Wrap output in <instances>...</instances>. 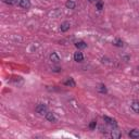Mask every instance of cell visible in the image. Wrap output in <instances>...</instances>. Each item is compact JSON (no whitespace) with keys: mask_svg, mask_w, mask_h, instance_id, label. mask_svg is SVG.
<instances>
[{"mask_svg":"<svg viewBox=\"0 0 139 139\" xmlns=\"http://www.w3.org/2000/svg\"><path fill=\"white\" fill-rule=\"evenodd\" d=\"M35 110H36V112L39 113V114H41V115H46V113L48 112L47 105H46V104H42V103H39L37 107L35 108Z\"/></svg>","mask_w":139,"mask_h":139,"instance_id":"6da1fadb","label":"cell"},{"mask_svg":"<svg viewBox=\"0 0 139 139\" xmlns=\"http://www.w3.org/2000/svg\"><path fill=\"white\" fill-rule=\"evenodd\" d=\"M18 5L22 9H30L31 1H30V0H19V4Z\"/></svg>","mask_w":139,"mask_h":139,"instance_id":"7a4b0ae2","label":"cell"},{"mask_svg":"<svg viewBox=\"0 0 139 139\" xmlns=\"http://www.w3.org/2000/svg\"><path fill=\"white\" fill-rule=\"evenodd\" d=\"M103 121H104L107 124H109L110 126H112V127H114V128L118 126V123H116V121H115L114 119L109 118V116H103Z\"/></svg>","mask_w":139,"mask_h":139,"instance_id":"3957f363","label":"cell"},{"mask_svg":"<svg viewBox=\"0 0 139 139\" xmlns=\"http://www.w3.org/2000/svg\"><path fill=\"white\" fill-rule=\"evenodd\" d=\"M46 119H47V121H49V122H52V123H55L57 122V119H55V116H54V114L52 113V112H47L46 113Z\"/></svg>","mask_w":139,"mask_h":139,"instance_id":"277c9868","label":"cell"},{"mask_svg":"<svg viewBox=\"0 0 139 139\" xmlns=\"http://www.w3.org/2000/svg\"><path fill=\"white\" fill-rule=\"evenodd\" d=\"M70 27H71L70 22H63L60 25V30H61V32H68L70 30Z\"/></svg>","mask_w":139,"mask_h":139,"instance_id":"5b68a950","label":"cell"},{"mask_svg":"<svg viewBox=\"0 0 139 139\" xmlns=\"http://www.w3.org/2000/svg\"><path fill=\"white\" fill-rule=\"evenodd\" d=\"M50 60L52 61L53 63H59L60 62V57L58 55L57 52H52L50 54Z\"/></svg>","mask_w":139,"mask_h":139,"instance_id":"8992f818","label":"cell"},{"mask_svg":"<svg viewBox=\"0 0 139 139\" xmlns=\"http://www.w3.org/2000/svg\"><path fill=\"white\" fill-rule=\"evenodd\" d=\"M74 60L76 62H82L84 60V55L82 52H79V51H77V52L74 53Z\"/></svg>","mask_w":139,"mask_h":139,"instance_id":"52a82bcc","label":"cell"},{"mask_svg":"<svg viewBox=\"0 0 139 139\" xmlns=\"http://www.w3.org/2000/svg\"><path fill=\"white\" fill-rule=\"evenodd\" d=\"M130 108L135 113H139V102L138 101H133V102H131Z\"/></svg>","mask_w":139,"mask_h":139,"instance_id":"ba28073f","label":"cell"},{"mask_svg":"<svg viewBox=\"0 0 139 139\" xmlns=\"http://www.w3.org/2000/svg\"><path fill=\"white\" fill-rule=\"evenodd\" d=\"M65 7H66L68 9H75L76 3H75V1H73V0H68V1L65 2Z\"/></svg>","mask_w":139,"mask_h":139,"instance_id":"9c48e42d","label":"cell"},{"mask_svg":"<svg viewBox=\"0 0 139 139\" xmlns=\"http://www.w3.org/2000/svg\"><path fill=\"white\" fill-rule=\"evenodd\" d=\"M129 137L130 138H134V139H137L139 138V130L138 129H133L129 133Z\"/></svg>","mask_w":139,"mask_h":139,"instance_id":"30bf717a","label":"cell"},{"mask_svg":"<svg viewBox=\"0 0 139 139\" xmlns=\"http://www.w3.org/2000/svg\"><path fill=\"white\" fill-rule=\"evenodd\" d=\"M75 47H76L77 49H85V48L87 47V43H86L85 41H77V42L75 43Z\"/></svg>","mask_w":139,"mask_h":139,"instance_id":"8fae6325","label":"cell"},{"mask_svg":"<svg viewBox=\"0 0 139 139\" xmlns=\"http://www.w3.org/2000/svg\"><path fill=\"white\" fill-rule=\"evenodd\" d=\"M64 85L70 86V87H75V82H74V79H73L72 77H70L66 82H64Z\"/></svg>","mask_w":139,"mask_h":139,"instance_id":"7c38bea8","label":"cell"},{"mask_svg":"<svg viewBox=\"0 0 139 139\" xmlns=\"http://www.w3.org/2000/svg\"><path fill=\"white\" fill-rule=\"evenodd\" d=\"M3 2L10 5H15V4H19V0H3Z\"/></svg>","mask_w":139,"mask_h":139,"instance_id":"4fadbf2b","label":"cell"},{"mask_svg":"<svg viewBox=\"0 0 139 139\" xmlns=\"http://www.w3.org/2000/svg\"><path fill=\"white\" fill-rule=\"evenodd\" d=\"M98 90H99V92H101V93H107V87H105L104 85H99Z\"/></svg>","mask_w":139,"mask_h":139,"instance_id":"5bb4252c","label":"cell"},{"mask_svg":"<svg viewBox=\"0 0 139 139\" xmlns=\"http://www.w3.org/2000/svg\"><path fill=\"white\" fill-rule=\"evenodd\" d=\"M112 137L113 138H120V137H122V134L119 133L118 130H113L112 131Z\"/></svg>","mask_w":139,"mask_h":139,"instance_id":"9a60e30c","label":"cell"},{"mask_svg":"<svg viewBox=\"0 0 139 139\" xmlns=\"http://www.w3.org/2000/svg\"><path fill=\"white\" fill-rule=\"evenodd\" d=\"M113 43H114L115 46H118V47H123V41H122L121 39H116Z\"/></svg>","mask_w":139,"mask_h":139,"instance_id":"2e32d148","label":"cell"},{"mask_svg":"<svg viewBox=\"0 0 139 139\" xmlns=\"http://www.w3.org/2000/svg\"><path fill=\"white\" fill-rule=\"evenodd\" d=\"M96 125H97L96 121H92V122L89 124V128H90V129H94V128H96Z\"/></svg>","mask_w":139,"mask_h":139,"instance_id":"e0dca14e","label":"cell"},{"mask_svg":"<svg viewBox=\"0 0 139 139\" xmlns=\"http://www.w3.org/2000/svg\"><path fill=\"white\" fill-rule=\"evenodd\" d=\"M96 8L98 10H102V8H103V4H102V2H96Z\"/></svg>","mask_w":139,"mask_h":139,"instance_id":"ac0fdd59","label":"cell"},{"mask_svg":"<svg viewBox=\"0 0 139 139\" xmlns=\"http://www.w3.org/2000/svg\"><path fill=\"white\" fill-rule=\"evenodd\" d=\"M89 2H96V0H89Z\"/></svg>","mask_w":139,"mask_h":139,"instance_id":"d6986e66","label":"cell"}]
</instances>
